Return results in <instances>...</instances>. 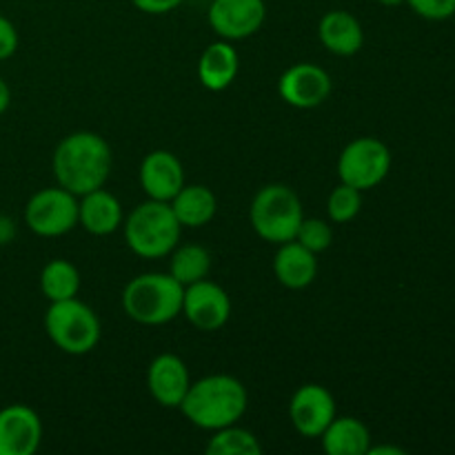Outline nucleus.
<instances>
[{
	"mask_svg": "<svg viewBox=\"0 0 455 455\" xmlns=\"http://www.w3.org/2000/svg\"><path fill=\"white\" fill-rule=\"evenodd\" d=\"M12 234H13L12 222H9L7 218H0V244L7 243V240L12 238Z\"/></svg>",
	"mask_w": 455,
	"mask_h": 455,
	"instance_id": "nucleus-32",
	"label": "nucleus"
},
{
	"mask_svg": "<svg viewBox=\"0 0 455 455\" xmlns=\"http://www.w3.org/2000/svg\"><path fill=\"white\" fill-rule=\"evenodd\" d=\"M185 287L172 274H142L129 280L123 291V309L133 323L160 327L182 314Z\"/></svg>",
	"mask_w": 455,
	"mask_h": 455,
	"instance_id": "nucleus-3",
	"label": "nucleus"
},
{
	"mask_svg": "<svg viewBox=\"0 0 455 455\" xmlns=\"http://www.w3.org/2000/svg\"><path fill=\"white\" fill-rule=\"evenodd\" d=\"M324 453L329 455H364L371 447L369 427L358 418H333L331 425L320 435Z\"/></svg>",
	"mask_w": 455,
	"mask_h": 455,
	"instance_id": "nucleus-20",
	"label": "nucleus"
},
{
	"mask_svg": "<svg viewBox=\"0 0 455 455\" xmlns=\"http://www.w3.org/2000/svg\"><path fill=\"white\" fill-rule=\"evenodd\" d=\"M44 331L49 340L69 355H84L100 342V320L92 307L78 298L52 302L44 314Z\"/></svg>",
	"mask_w": 455,
	"mask_h": 455,
	"instance_id": "nucleus-6",
	"label": "nucleus"
},
{
	"mask_svg": "<svg viewBox=\"0 0 455 455\" xmlns=\"http://www.w3.org/2000/svg\"><path fill=\"white\" fill-rule=\"evenodd\" d=\"M9 105H12V89H9V84L0 78V116L9 109Z\"/></svg>",
	"mask_w": 455,
	"mask_h": 455,
	"instance_id": "nucleus-30",
	"label": "nucleus"
},
{
	"mask_svg": "<svg viewBox=\"0 0 455 455\" xmlns=\"http://www.w3.org/2000/svg\"><path fill=\"white\" fill-rule=\"evenodd\" d=\"M331 76L318 65L311 62H300L293 65L280 76L278 92L287 105L296 109H314L320 107L329 96H331Z\"/></svg>",
	"mask_w": 455,
	"mask_h": 455,
	"instance_id": "nucleus-12",
	"label": "nucleus"
},
{
	"mask_svg": "<svg viewBox=\"0 0 455 455\" xmlns=\"http://www.w3.org/2000/svg\"><path fill=\"white\" fill-rule=\"evenodd\" d=\"M18 49V29L9 18L0 13V60H7Z\"/></svg>",
	"mask_w": 455,
	"mask_h": 455,
	"instance_id": "nucleus-28",
	"label": "nucleus"
},
{
	"mask_svg": "<svg viewBox=\"0 0 455 455\" xmlns=\"http://www.w3.org/2000/svg\"><path fill=\"white\" fill-rule=\"evenodd\" d=\"M25 225L43 238L69 234L78 225V200L60 185L36 191L25 204Z\"/></svg>",
	"mask_w": 455,
	"mask_h": 455,
	"instance_id": "nucleus-8",
	"label": "nucleus"
},
{
	"mask_svg": "<svg viewBox=\"0 0 455 455\" xmlns=\"http://www.w3.org/2000/svg\"><path fill=\"white\" fill-rule=\"evenodd\" d=\"M407 4L427 20H447L455 16V0H407Z\"/></svg>",
	"mask_w": 455,
	"mask_h": 455,
	"instance_id": "nucleus-27",
	"label": "nucleus"
},
{
	"mask_svg": "<svg viewBox=\"0 0 455 455\" xmlns=\"http://www.w3.org/2000/svg\"><path fill=\"white\" fill-rule=\"evenodd\" d=\"M363 209V191L355 189V187L340 185L329 194L327 200V213L333 222L338 225H345V222H351Z\"/></svg>",
	"mask_w": 455,
	"mask_h": 455,
	"instance_id": "nucleus-25",
	"label": "nucleus"
},
{
	"mask_svg": "<svg viewBox=\"0 0 455 455\" xmlns=\"http://www.w3.org/2000/svg\"><path fill=\"white\" fill-rule=\"evenodd\" d=\"M132 3L140 12L151 13V16H163V13H169L176 7H180L185 0H132Z\"/></svg>",
	"mask_w": 455,
	"mask_h": 455,
	"instance_id": "nucleus-29",
	"label": "nucleus"
},
{
	"mask_svg": "<svg viewBox=\"0 0 455 455\" xmlns=\"http://www.w3.org/2000/svg\"><path fill=\"white\" fill-rule=\"evenodd\" d=\"M140 185L151 200L172 203L185 187V169L172 151L156 149L145 156L140 164Z\"/></svg>",
	"mask_w": 455,
	"mask_h": 455,
	"instance_id": "nucleus-15",
	"label": "nucleus"
},
{
	"mask_svg": "<svg viewBox=\"0 0 455 455\" xmlns=\"http://www.w3.org/2000/svg\"><path fill=\"white\" fill-rule=\"evenodd\" d=\"M369 455H404V449H398V447H369Z\"/></svg>",
	"mask_w": 455,
	"mask_h": 455,
	"instance_id": "nucleus-31",
	"label": "nucleus"
},
{
	"mask_svg": "<svg viewBox=\"0 0 455 455\" xmlns=\"http://www.w3.org/2000/svg\"><path fill=\"white\" fill-rule=\"evenodd\" d=\"M182 314L198 331H218L225 327L231 315L229 293L220 284L209 283L207 278L198 280L185 287Z\"/></svg>",
	"mask_w": 455,
	"mask_h": 455,
	"instance_id": "nucleus-9",
	"label": "nucleus"
},
{
	"mask_svg": "<svg viewBox=\"0 0 455 455\" xmlns=\"http://www.w3.org/2000/svg\"><path fill=\"white\" fill-rule=\"evenodd\" d=\"M251 227L262 240L274 244L296 240L302 220V203L287 185H267L253 198L249 209Z\"/></svg>",
	"mask_w": 455,
	"mask_h": 455,
	"instance_id": "nucleus-5",
	"label": "nucleus"
},
{
	"mask_svg": "<svg viewBox=\"0 0 455 455\" xmlns=\"http://www.w3.org/2000/svg\"><path fill=\"white\" fill-rule=\"evenodd\" d=\"M172 260H169V274L182 284V287H189V284L204 280L212 269V256L204 247L200 244H182L176 247L172 253Z\"/></svg>",
	"mask_w": 455,
	"mask_h": 455,
	"instance_id": "nucleus-23",
	"label": "nucleus"
},
{
	"mask_svg": "<svg viewBox=\"0 0 455 455\" xmlns=\"http://www.w3.org/2000/svg\"><path fill=\"white\" fill-rule=\"evenodd\" d=\"M318 36L324 49L336 56H354L364 44V31L358 18L342 9L324 13L318 25Z\"/></svg>",
	"mask_w": 455,
	"mask_h": 455,
	"instance_id": "nucleus-18",
	"label": "nucleus"
},
{
	"mask_svg": "<svg viewBox=\"0 0 455 455\" xmlns=\"http://www.w3.org/2000/svg\"><path fill=\"white\" fill-rule=\"evenodd\" d=\"M52 164L53 176L62 189L84 196L105 187L114 156L102 136L93 132H76L58 142Z\"/></svg>",
	"mask_w": 455,
	"mask_h": 455,
	"instance_id": "nucleus-1",
	"label": "nucleus"
},
{
	"mask_svg": "<svg viewBox=\"0 0 455 455\" xmlns=\"http://www.w3.org/2000/svg\"><path fill=\"white\" fill-rule=\"evenodd\" d=\"M207 453L212 455H260L262 444L256 435L247 429L229 425L225 429L213 431V438L209 440Z\"/></svg>",
	"mask_w": 455,
	"mask_h": 455,
	"instance_id": "nucleus-24",
	"label": "nucleus"
},
{
	"mask_svg": "<svg viewBox=\"0 0 455 455\" xmlns=\"http://www.w3.org/2000/svg\"><path fill=\"white\" fill-rule=\"evenodd\" d=\"M336 418V400L323 385H302L289 403V420L305 438H320Z\"/></svg>",
	"mask_w": 455,
	"mask_h": 455,
	"instance_id": "nucleus-10",
	"label": "nucleus"
},
{
	"mask_svg": "<svg viewBox=\"0 0 455 455\" xmlns=\"http://www.w3.org/2000/svg\"><path fill=\"white\" fill-rule=\"evenodd\" d=\"M209 25L220 38L244 40L258 34L267 18L265 0H213Z\"/></svg>",
	"mask_w": 455,
	"mask_h": 455,
	"instance_id": "nucleus-11",
	"label": "nucleus"
},
{
	"mask_svg": "<svg viewBox=\"0 0 455 455\" xmlns=\"http://www.w3.org/2000/svg\"><path fill=\"white\" fill-rule=\"evenodd\" d=\"M296 240L302 247H307L309 251H314L315 256H318V253L327 251V249L331 247L333 229L329 222L311 218V220H302L300 229H298L296 234Z\"/></svg>",
	"mask_w": 455,
	"mask_h": 455,
	"instance_id": "nucleus-26",
	"label": "nucleus"
},
{
	"mask_svg": "<svg viewBox=\"0 0 455 455\" xmlns=\"http://www.w3.org/2000/svg\"><path fill=\"white\" fill-rule=\"evenodd\" d=\"M249 404L247 389L234 376L216 373L198 382H191L180 411L187 420L204 431H218L235 425L244 416Z\"/></svg>",
	"mask_w": 455,
	"mask_h": 455,
	"instance_id": "nucleus-2",
	"label": "nucleus"
},
{
	"mask_svg": "<svg viewBox=\"0 0 455 455\" xmlns=\"http://www.w3.org/2000/svg\"><path fill=\"white\" fill-rule=\"evenodd\" d=\"M391 169V151L382 140L363 136L351 140L338 158V176L360 191L380 185Z\"/></svg>",
	"mask_w": 455,
	"mask_h": 455,
	"instance_id": "nucleus-7",
	"label": "nucleus"
},
{
	"mask_svg": "<svg viewBox=\"0 0 455 455\" xmlns=\"http://www.w3.org/2000/svg\"><path fill=\"white\" fill-rule=\"evenodd\" d=\"M149 394L160 407L178 409L191 387V376L187 364L178 355L163 354L154 358L147 371Z\"/></svg>",
	"mask_w": 455,
	"mask_h": 455,
	"instance_id": "nucleus-14",
	"label": "nucleus"
},
{
	"mask_svg": "<svg viewBox=\"0 0 455 455\" xmlns=\"http://www.w3.org/2000/svg\"><path fill=\"white\" fill-rule=\"evenodd\" d=\"M240 58L229 40L212 43L198 60V78L209 92H225L238 76Z\"/></svg>",
	"mask_w": 455,
	"mask_h": 455,
	"instance_id": "nucleus-19",
	"label": "nucleus"
},
{
	"mask_svg": "<svg viewBox=\"0 0 455 455\" xmlns=\"http://www.w3.org/2000/svg\"><path fill=\"white\" fill-rule=\"evenodd\" d=\"M78 225L92 235H109L123 225V204L114 194L100 189L80 196Z\"/></svg>",
	"mask_w": 455,
	"mask_h": 455,
	"instance_id": "nucleus-17",
	"label": "nucleus"
},
{
	"mask_svg": "<svg viewBox=\"0 0 455 455\" xmlns=\"http://www.w3.org/2000/svg\"><path fill=\"white\" fill-rule=\"evenodd\" d=\"M169 204H172L178 222L189 229H200V227L209 225L218 209L216 196L204 185H185Z\"/></svg>",
	"mask_w": 455,
	"mask_h": 455,
	"instance_id": "nucleus-21",
	"label": "nucleus"
},
{
	"mask_svg": "<svg viewBox=\"0 0 455 455\" xmlns=\"http://www.w3.org/2000/svg\"><path fill=\"white\" fill-rule=\"evenodd\" d=\"M43 443V422L27 404L0 409V455H34Z\"/></svg>",
	"mask_w": 455,
	"mask_h": 455,
	"instance_id": "nucleus-13",
	"label": "nucleus"
},
{
	"mask_svg": "<svg viewBox=\"0 0 455 455\" xmlns=\"http://www.w3.org/2000/svg\"><path fill=\"white\" fill-rule=\"evenodd\" d=\"M380 4H385V7H400V4H404L407 0H378Z\"/></svg>",
	"mask_w": 455,
	"mask_h": 455,
	"instance_id": "nucleus-33",
	"label": "nucleus"
},
{
	"mask_svg": "<svg viewBox=\"0 0 455 455\" xmlns=\"http://www.w3.org/2000/svg\"><path fill=\"white\" fill-rule=\"evenodd\" d=\"M182 225L178 222L172 204L163 200H147L129 213L124 222V240L136 256L156 260L178 247Z\"/></svg>",
	"mask_w": 455,
	"mask_h": 455,
	"instance_id": "nucleus-4",
	"label": "nucleus"
},
{
	"mask_svg": "<svg viewBox=\"0 0 455 455\" xmlns=\"http://www.w3.org/2000/svg\"><path fill=\"white\" fill-rule=\"evenodd\" d=\"M274 274L278 283L287 289H305L318 275V260L315 253L302 247L298 240L280 244L274 258Z\"/></svg>",
	"mask_w": 455,
	"mask_h": 455,
	"instance_id": "nucleus-16",
	"label": "nucleus"
},
{
	"mask_svg": "<svg viewBox=\"0 0 455 455\" xmlns=\"http://www.w3.org/2000/svg\"><path fill=\"white\" fill-rule=\"evenodd\" d=\"M40 291L49 302H60L76 298L80 291V274L69 260H56L47 262L40 271Z\"/></svg>",
	"mask_w": 455,
	"mask_h": 455,
	"instance_id": "nucleus-22",
	"label": "nucleus"
}]
</instances>
